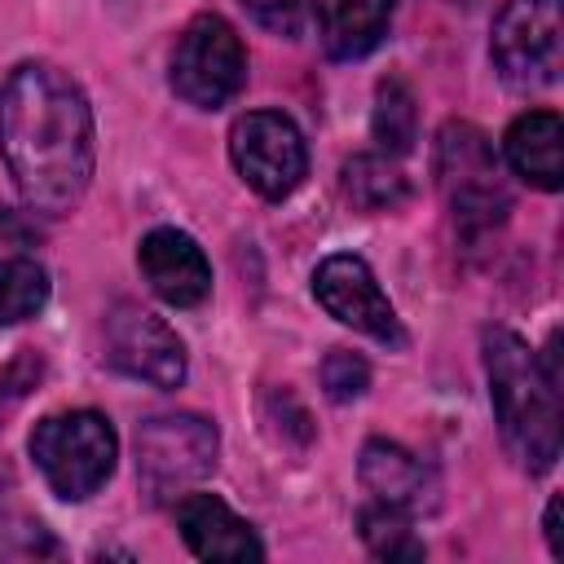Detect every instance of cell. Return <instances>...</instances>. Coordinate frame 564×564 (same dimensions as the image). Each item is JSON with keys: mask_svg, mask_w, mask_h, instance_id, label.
I'll list each match as a JSON object with an SVG mask.
<instances>
[{"mask_svg": "<svg viewBox=\"0 0 564 564\" xmlns=\"http://www.w3.org/2000/svg\"><path fill=\"white\" fill-rule=\"evenodd\" d=\"M0 154L31 212H75L97 163L93 106L84 88L53 62L13 66L0 84Z\"/></svg>", "mask_w": 564, "mask_h": 564, "instance_id": "6da1fadb", "label": "cell"}, {"mask_svg": "<svg viewBox=\"0 0 564 564\" xmlns=\"http://www.w3.org/2000/svg\"><path fill=\"white\" fill-rule=\"evenodd\" d=\"M485 379L502 445L524 471H551L560 458V370L546 366L516 330L485 326Z\"/></svg>", "mask_w": 564, "mask_h": 564, "instance_id": "7a4b0ae2", "label": "cell"}, {"mask_svg": "<svg viewBox=\"0 0 564 564\" xmlns=\"http://www.w3.org/2000/svg\"><path fill=\"white\" fill-rule=\"evenodd\" d=\"M432 172H436V189L463 234H489L507 220L511 189L502 181L489 137L476 123H467V119L441 123L436 150H432Z\"/></svg>", "mask_w": 564, "mask_h": 564, "instance_id": "3957f363", "label": "cell"}, {"mask_svg": "<svg viewBox=\"0 0 564 564\" xmlns=\"http://www.w3.org/2000/svg\"><path fill=\"white\" fill-rule=\"evenodd\" d=\"M31 458L57 498L84 502L110 480L115 458H119V436L106 414L66 410V414H48L35 423Z\"/></svg>", "mask_w": 564, "mask_h": 564, "instance_id": "277c9868", "label": "cell"}, {"mask_svg": "<svg viewBox=\"0 0 564 564\" xmlns=\"http://www.w3.org/2000/svg\"><path fill=\"white\" fill-rule=\"evenodd\" d=\"M220 436L203 414H154L137 427V485L150 507L176 502L189 485L212 476Z\"/></svg>", "mask_w": 564, "mask_h": 564, "instance_id": "5b68a950", "label": "cell"}, {"mask_svg": "<svg viewBox=\"0 0 564 564\" xmlns=\"http://www.w3.org/2000/svg\"><path fill=\"white\" fill-rule=\"evenodd\" d=\"M172 93L194 110H216L247 84V53L220 13H198L172 48Z\"/></svg>", "mask_w": 564, "mask_h": 564, "instance_id": "8992f818", "label": "cell"}, {"mask_svg": "<svg viewBox=\"0 0 564 564\" xmlns=\"http://www.w3.org/2000/svg\"><path fill=\"white\" fill-rule=\"evenodd\" d=\"M489 57L511 88H546L564 66L560 0H507L494 18Z\"/></svg>", "mask_w": 564, "mask_h": 564, "instance_id": "52a82bcc", "label": "cell"}, {"mask_svg": "<svg viewBox=\"0 0 564 564\" xmlns=\"http://www.w3.org/2000/svg\"><path fill=\"white\" fill-rule=\"evenodd\" d=\"M229 159L238 176L269 203H282L300 189L308 172V145L291 115L282 110H247L229 128Z\"/></svg>", "mask_w": 564, "mask_h": 564, "instance_id": "ba28073f", "label": "cell"}, {"mask_svg": "<svg viewBox=\"0 0 564 564\" xmlns=\"http://www.w3.org/2000/svg\"><path fill=\"white\" fill-rule=\"evenodd\" d=\"M106 361L150 388H176L185 379V344L159 313L132 300H119L106 313Z\"/></svg>", "mask_w": 564, "mask_h": 564, "instance_id": "9c48e42d", "label": "cell"}, {"mask_svg": "<svg viewBox=\"0 0 564 564\" xmlns=\"http://www.w3.org/2000/svg\"><path fill=\"white\" fill-rule=\"evenodd\" d=\"M313 295L335 322H344V326H352V330H361V335H370L388 348L405 344L401 317L388 304V295L379 291V282H375V273L361 256H344V251L326 256L313 269Z\"/></svg>", "mask_w": 564, "mask_h": 564, "instance_id": "30bf717a", "label": "cell"}, {"mask_svg": "<svg viewBox=\"0 0 564 564\" xmlns=\"http://www.w3.org/2000/svg\"><path fill=\"white\" fill-rule=\"evenodd\" d=\"M137 264L150 282V291L176 308H194L212 295V264L203 247L181 229H150L137 247Z\"/></svg>", "mask_w": 564, "mask_h": 564, "instance_id": "8fae6325", "label": "cell"}, {"mask_svg": "<svg viewBox=\"0 0 564 564\" xmlns=\"http://www.w3.org/2000/svg\"><path fill=\"white\" fill-rule=\"evenodd\" d=\"M357 471H361V485L383 507H397L405 516H427L441 507L436 471L423 458H414L410 449H401L397 441H366Z\"/></svg>", "mask_w": 564, "mask_h": 564, "instance_id": "7c38bea8", "label": "cell"}, {"mask_svg": "<svg viewBox=\"0 0 564 564\" xmlns=\"http://www.w3.org/2000/svg\"><path fill=\"white\" fill-rule=\"evenodd\" d=\"M176 529L198 560H260L264 546L247 520H238L216 494H181Z\"/></svg>", "mask_w": 564, "mask_h": 564, "instance_id": "4fadbf2b", "label": "cell"}, {"mask_svg": "<svg viewBox=\"0 0 564 564\" xmlns=\"http://www.w3.org/2000/svg\"><path fill=\"white\" fill-rule=\"evenodd\" d=\"M502 154L511 163V172L520 181H529L533 189H560L564 185V123L551 110H529L520 115L507 137H502Z\"/></svg>", "mask_w": 564, "mask_h": 564, "instance_id": "5bb4252c", "label": "cell"}, {"mask_svg": "<svg viewBox=\"0 0 564 564\" xmlns=\"http://www.w3.org/2000/svg\"><path fill=\"white\" fill-rule=\"evenodd\" d=\"M397 0H317V35L326 57L357 62L375 53L388 35Z\"/></svg>", "mask_w": 564, "mask_h": 564, "instance_id": "9a60e30c", "label": "cell"}, {"mask_svg": "<svg viewBox=\"0 0 564 564\" xmlns=\"http://www.w3.org/2000/svg\"><path fill=\"white\" fill-rule=\"evenodd\" d=\"M339 185H344V198L366 216L392 212L410 198V185L388 154H352L339 172Z\"/></svg>", "mask_w": 564, "mask_h": 564, "instance_id": "2e32d148", "label": "cell"}, {"mask_svg": "<svg viewBox=\"0 0 564 564\" xmlns=\"http://www.w3.org/2000/svg\"><path fill=\"white\" fill-rule=\"evenodd\" d=\"M370 132H375L379 150L392 154V159L405 154L419 141V110H414V93L405 88V79H379Z\"/></svg>", "mask_w": 564, "mask_h": 564, "instance_id": "e0dca14e", "label": "cell"}, {"mask_svg": "<svg viewBox=\"0 0 564 564\" xmlns=\"http://www.w3.org/2000/svg\"><path fill=\"white\" fill-rule=\"evenodd\" d=\"M48 304V273L31 256L0 260V326H18Z\"/></svg>", "mask_w": 564, "mask_h": 564, "instance_id": "ac0fdd59", "label": "cell"}, {"mask_svg": "<svg viewBox=\"0 0 564 564\" xmlns=\"http://www.w3.org/2000/svg\"><path fill=\"white\" fill-rule=\"evenodd\" d=\"M357 524H361L366 551L379 555V560H423V555H427V546H423V542L414 538V529H410V516L397 511V507L375 502V507H366V511L357 516Z\"/></svg>", "mask_w": 564, "mask_h": 564, "instance_id": "d6986e66", "label": "cell"}, {"mask_svg": "<svg viewBox=\"0 0 564 564\" xmlns=\"http://www.w3.org/2000/svg\"><path fill=\"white\" fill-rule=\"evenodd\" d=\"M322 388H326L330 401H352V397H361V392L370 388V366H366V357H357V352H348V348L326 352V361H322Z\"/></svg>", "mask_w": 564, "mask_h": 564, "instance_id": "ffe728a7", "label": "cell"}, {"mask_svg": "<svg viewBox=\"0 0 564 564\" xmlns=\"http://www.w3.org/2000/svg\"><path fill=\"white\" fill-rule=\"evenodd\" d=\"M264 31H273V35H286V40H295L300 35V26H304V0H238Z\"/></svg>", "mask_w": 564, "mask_h": 564, "instance_id": "44dd1931", "label": "cell"}, {"mask_svg": "<svg viewBox=\"0 0 564 564\" xmlns=\"http://www.w3.org/2000/svg\"><path fill=\"white\" fill-rule=\"evenodd\" d=\"M542 529H546V546H551V555L564 560V538H560V494L546 502V520H542Z\"/></svg>", "mask_w": 564, "mask_h": 564, "instance_id": "7402d4cb", "label": "cell"}]
</instances>
